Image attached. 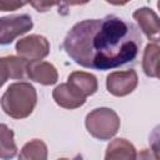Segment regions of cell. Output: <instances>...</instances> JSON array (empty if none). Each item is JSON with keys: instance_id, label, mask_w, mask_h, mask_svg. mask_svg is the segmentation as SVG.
I'll use <instances>...</instances> for the list:
<instances>
[{"instance_id": "cell-1", "label": "cell", "mask_w": 160, "mask_h": 160, "mask_svg": "<svg viewBox=\"0 0 160 160\" xmlns=\"http://www.w3.org/2000/svg\"><path fill=\"white\" fill-rule=\"evenodd\" d=\"M142 45L138 28L119 16L76 22L66 34L62 48L80 66L109 70L131 64Z\"/></svg>"}, {"instance_id": "cell-2", "label": "cell", "mask_w": 160, "mask_h": 160, "mask_svg": "<svg viewBox=\"0 0 160 160\" xmlns=\"http://www.w3.org/2000/svg\"><path fill=\"white\" fill-rule=\"evenodd\" d=\"M36 101V90L30 82L26 81L11 84L0 99L4 112L14 119L28 118L34 111Z\"/></svg>"}, {"instance_id": "cell-3", "label": "cell", "mask_w": 160, "mask_h": 160, "mask_svg": "<svg viewBox=\"0 0 160 160\" xmlns=\"http://www.w3.org/2000/svg\"><path fill=\"white\" fill-rule=\"evenodd\" d=\"M85 126L95 139L110 140L120 129V118L110 108H98L86 115Z\"/></svg>"}, {"instance_id": "cell-4", "label": "cell", "mask_w": 160, "mask_h": 160, "mask_svg": "<svg viewBox=\"0 0 160 160\" xmlns=\"http://www.w3.org/2000/svg\"><path fill=\"white\" fill-rule=\"evenodd\" d=\"M32 26L34 22L28 14L0 18V45L11 44L18 36L30 31Z\"/></svg>"}, {"instance_id": "cell-5", "label": "cell", "mask_w": 160, "mask_h": 160, "mask_svg": "<svg viewBox=\"0 0 160 160\" xmlns=\"http://www.w3.org/2000/svg\"><path fill=\"white\" fill-rule=\"evenodd\" d=\"M16 52L19 58L26 61H41L50 52V44L45 36L29 35L16 42Z\"/></svg>"}, {"instance_id": "cell-6", "label": "cell", "mask_w": 160, "mask_h": 160, "mask_svg": "<svg viewBox=\"0 0 160 160\" xmlns=\"http://www.w3.org/2000/svg\"><path fill=\"white\" fill-rule=\"evenodd\" d=\"M138 74L135 70L114 71L106 78V89L114 96H126L138 86Z\"/></svg>"}, {"instance_id": "cell-7", "label": "cell", "mask_w": 160, "mask_h": 160, "mask_svg": "<svg viewBox=\"0 0 160 160\" xmlns=\"http://www.w3.org/2000/svg\"><path fill=\"white\" fill-rule=\"evenodd\" d=\"M52 99L59 106L70 110L82 106L86 101V96L70 82L58 85L52 90Z\"/></svg>"}, {"instance_id": "cell-8", "label": "cell", "mask_w": 160, "mask_h": 160, "mask_svg": "<svg viewBox=\"0 0 160 160\" xmlns=\"http://www.w3.org/2000/svg\"><path fill=\"white\" fill-rule=\"evenodd\" d=\"M132 18L139 24V28L145 34V36L151 40L152 42H159V30H160V22L159 16L154 10L150 8H139L134 11Z\"/></svg>"}, {"instance_id": "cell-9", "label": "cell", "mask_w": 160, "mask_h": 160, "mask_svg": "<svg viewBox=\"0 0 160 160\" xmlns=\"http://www.w3.org/2000/svg\"><path fill=\"white\" fill-rule=\"evenodd\" d=\"M26 78L41 85H52L58 81L56 68L48 61H30L26 68Z\"/></svg>"}, {"instance_id": "cell-10", "label": "cell", "mask_w": 160, "mask_h": 160, "mask_svg": "<svg viewBox=\"0 0 160 160\" xmlns=\"http://www.w3.org/2000/svg\"><path fill=\"white\" fill-rule=\"evenodd\" d=\"M135 146L124 138L114 139L106 148L105 160H135Z\"/></svg>"}, {"instance_id": "cell-11", "label": "cell", "mask_w": 160, "mask_h": 160, "mask_svg": "<svg viewBox=\"0 0 160 160\" xmlns=\"http://www.w3.org/2000/svg\"><path fill=\"white\" fill-rule=\"evenodd\" d=\"M68 82L80 90L86 98L94 95L98 91V80L95 75L86 71H74L69 75Z\"/></svg>"}, {"instance_id": "cell-12", "label": "cell", "mask_w": 160, "mask_h": 160, "mask_svg": "<svg viewBox=\"0 0 160 160\" xmlns=\"http://www.w3.org/2000/svg\"><path fill=\"white\" fill-rule=\"evenodd\" d=\"M142 70L148 76H159V42L146 45L142 55Z\"/></svg>"}, {"instance_id": "cell-13", "label": "cell", "mask_w": 160, "mask_h": 160, "mask_svg": "<svg viewBox=\"0 0 160 160\" xmlns=\"http://www.w3.org/2000/svg\"><path fill=\"white\" fill-rule=\"evenodd\" d=\"M18 152L14 131L5 124H0V159L11 160Z\"/></svg>"}, {"instance_id": "cell-14", "label": "cell", "mask_w": 160, "mask_h": 160, "mask_svg": "<svg viewBox=\"0 0 160 160\" xmlns=\"http://www.w3.org/2000/svg\"><path fill=\"white\" fill-rule=\"evenodd\" d=\"M19 160H48V146L40 139L26 142L19 154Z\"/></svg>"}, {"instance_id": "cell-15", "label": "cell", "mask_w": 160, "mask_h": 160, "mask_svg": "<svg viewBox=\"0 0 160 160\" xmlns=\"http://www.w3.org/2000/svg\"><path fill=\"white\" fill-rule=\"evenodd\" d=\"M6 62V68L9 71V78L10 79H24L26 78V68L28 62L25 59H21L19 56H5L4 58Z\"/></svg>"}, {"instance_id": "cell-16", "label": "cell", "mask_w": 160, "mask_h": 160, "mask_svg": "<svg viewBox=\"0 0 160 160\" xmlns=\"http://www.w3.org/2000/svg\"><path fill=\"white\" fill-rule=\"evenodd\" d=\"M24 5H26V2H20V1H0V11L18 10L19 8H22Z\"/></svg>"}, {"instance_id": "cell-17", "label": "cell", "mask_w": 160, "mask_h": 160, "mask_svg": "<svg viewBox=\"0 0 160 160\" xmlns=\"http://www.w3.org/2000/svg\"><path fill=\"white\" fill-rule=\"evenodd\" d=\"M135 160H158L156 150L144 149L140 152H136V159Z\"/></svg>"}, {"instance_id": "cell-18", "label": "cell", "mask_w": 160, "mask_h": 160, "mask_svg": "<svg viewBox=\"0 0 160 160\" xmlns=\"http://www.w3.org/2000/svg\"><path fill=\"white\" fill-rule=\"evenodd\" d=\"M8 79H9V71L6 68V62L4 58H0V88L6 82Z\"/></svg>"}, {"instance_id": "cell-19", "label": "cell", "mask_w": 160, "mask_h": 160, "mask_svg": "<svg viewBox=\"0 0 160 160\" xmlns=\"http://www.w3.org/2000/svg\"><path fill=\"white\" fill-rule=\"evenodd\" d=\"M30 5H32L38 11H46L49 8H51L55 4H50V2H29Z\"/></svg>"}, {"instance_id": "cell-20", "label": "cell", "mask_w": 160, "mask_h": 160, "mask_svg": "<svg viewBox=\"0 0 160 160\" xmlns=\"http://www.w3.org/2000/svg\"><path fill=\"white\" fill-rule=\"evenodd\" d=\"M58 160H82V159H81V156H79V155H78V156H75L74 159H69V158H61V159H58Z\"/></svg>"}]
</instances>
